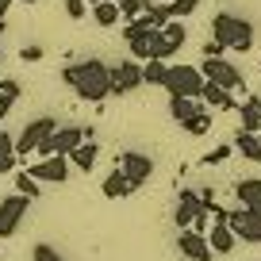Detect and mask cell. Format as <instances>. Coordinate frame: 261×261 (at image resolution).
<instances>
[{
	"label": "cell",
	"instance_id": "obj_1",
	"mask_svg": "<svg viewBox=\"0 0 261 261\" xmlns=\"http://www.w3.org/2000/svg\"><path fill=\"white\" fill-rule=\"evenodd\" d=\"M62 81L77 92L89 104H100V100L112 96V81H108V65L100 58H85V62H73L62 69Z\"/></svg>",
	"mask_w": 261,
	"mask_h": 261
},
{
	"label": "cell",
	"instance_id": "obj_2",
	"mask_svg": "<svg viewBox=\"0 0 261 261\" xmlns=\"http://www.w3.org/2000/svg\"><path fill=\"white\" fill-rule=\"evenodd\" d=\"M212 39L223 42L227 50L246 54V50L253 46V23L242 19V16H234V12H215L212 16Z\"/></svg>",
	"mask_w": 261,
	"mask_h": 261
},
{
	"label": "cell",
	"instance_id": "obj_3",
	"mask_svg": "<svg viewBox=\"0 0 261 261\" xmlns=\"http://www.w3.org/2000/svg\"><path fill=\"white\" fill-rule=\"evenodd\" d=\"M162 89H169V96L200 100V92H204V73H200V65H169Z\"/></svg>",
	"mask_w": 261,
	"mask_h": 261
},
{
	"label": "cell",
	"instance_id": "obj_4",
	"mask_svg": "<svg viewBox=\"0 0 261 261\" xmlns=\"http://www.w3.org/2000/svg\"><path fill=\"white\" fill-rule=\"evenodd\" d=\"M200 73H204V81L219 85V89H227V92H246V77H242V69H238V65H230L227 58H204Z\"/></svg>",
	"mask_w": 261,
	"mask_h": 261
},
{
	"label": "cell",
	"instance_id": "obj_5",
	"mask_svg": "<svg viewBox=\"0 0 261 261\" xmlns=\"http://www.w3.org/2000/svg\"><path fill=\"white\" fill-rule=\"evenodd\" d=\"M54 130H58V119H54V115H35V119L23 127V135L16 139V154L31 158L35 150H39L42 142H46L50 135H54Z\"/></svg>",
	"mask_w": 261,
	"mask_h": 261
},
{
	"label": "cell",
	"instance_id": "obj_6",
	"mask_svg": "<svg viewBox=\"0 0 261 261\" xmlns=\"http://www.w3.org/2000/svg\"><path fill=\"white\" fill-rule=\"evenodd\" d=\"M115 169H119L123 177L130 180V188H142L150 177H154V158L139 154V150H123L119 162H115Z\"/></svg>",
	"mask_w": 261,
	"mask_h": 261
},
{
	"label": "cell",
	"instance_id": "obj_7",
	"mask_svg": "<svg viewBox=\"0 0 261 261\" xmlns=\"http://www.w3.org/2000/svg\"><path fill=\"white\" fill-rule=\"evenodd\" d=\"M227 227L234 230L238 242L261 246V212H250V207H234V212L227 215Z\"/></svg>",
	"mask_w": 261,
	"mask_h": 261
},
{
	"label": "cell",
	"instance_id": "obj_8",
	"mask_svg": "<svg viewBox=\"0 0 261 261\" xmlns=\"http://www.w3.org/2000/svg\"><path fill=\"white\" fill-rule=\"evenodd\" d=\"M27 173H31L39 185H62V180H69L73 165H69V158L54 154V158H39V162H31V165H27Z\"/></svg>",
	"mask_w": 261,
	"mask_h": 261
},
{
	"label": "cell",
	"instance_id": "obj_9",
	"mask_svg": "<svg viewBox=\"0 0 261 261\" xmlns=\"http://www.w3.org/2000/svg\"><path fill=\"white\" fill-rule=\"evenodd\" d=\"M27 212H31V200L27 196H4L0 200V238H12L19 230V223L27 219Z\"/></svg>",
	"mask_w": 261,
	"mask_h": 261
},
{
	"label": "cell",
	"instance_id": "obj_10",
	"mask_svg": "<svg viewBox=\"0 0 261 261\" xmlns=\"http://www.w3.org/2000/svg\"><path fill=\"white\" fill-rule=\"evenodd\" d=\"M108 81H112V96H127L142 85V65L139 62H119L108 65Z\"/></svg>",
	"mask_w": 261,
	"mask_h": 261
},
{
	"label": "cell",
	"instance_id": "obj_11",
	"mask_svg": "<svg viewBox=\"0 0 261 261\" xmlns=\"http://www.w3.org/2000/svg\"><path fill=\"white\" fill-rule=\"evenodd\" d=\"M177 250L185 261H212V246H207V238L200 234V230H180L177 234Z\"/></svg>",
	"mask_w": 261,
	"mask_h": 261
},
{
	"label": "cell",
	"instance_id": "obj_12",
	"mask_svg": "<svg viewBox=\"0 0 261 261\" xmlns=\"http://www.w3.org/2000/svg\"><path fill=\"white\" fill-rule=\"evenodd\" d=\"M204 212L200 207V192H192V188H180V196H177V212H173V223H177L180 230H188L192 227V219Z\"/></svg>",
	"mask_w": 261,
	"mask_h": 261
},
{
	"label": "cell",
	"instance_id": "obj_13",
	"mask_svg": "<svg viewBox=\"0 0 261 261\" xmlns=\"http://www.w3.org/2000/svg\"><path fill=\"white\" fill-rule=\"evenodd\" d=\"M234 196H238V207H250V212H261V180L257 177H246L234 185Z\"/></svg>",
	"mask_w": 261,
	"mask_h": 261
},
{
	"label": "cell",
	"instance_id": "obj_14",
	"mask_svg": "<svg viewBox=\"0 0 261 261\" xmlns=\"http://www.w3.org/2000/svg\"><path fill=\"white\" fill-rule=\"evenodd\" d=\"M207 246H212V253H230L238 246V238H234V230L227 227V223H215V227H207Z\"/></svg>",
	"mask_w": 261,
	"mask_h": 261
},
{
	"label": "cell",
	"instance_id": "obj_15",
	"mask_svg": "<svg viewBox=\"0 0 261 261\" xmlns=\"http://www.w3.org/2000/svg\"><path fill=\"white\" fill-rule=\"evenodd\" d=\"M100 162V146H96V139H89V142H81V146L69 154V165L73 169H81V173H92V165Z\"/></svg>",
	"mask_w": 261,
	"mask_h": 261
},
{
	"label": "cell",
	"instance_id": "obj_16",
	"mask_svg": "<svg viewBox=\"0 0 261 261\" xmlns=\"http://www.w3.org/2000/svg\"><path fill=\"white\" fill-rule=\"evenodd\" d=\"M238 115H242V130L261 135V96H246L238 104Z\"/></svg>",
	"mask_w": 261,
	"mask_h": 261
},
{
	"label": "cell",
	"instance_id": "obj_17",
	"mask_svg": "<svg viewBox=\"0 0 261 261\" xmlns=\"http://www.w3.org/2000/svg\"><path fill=\"white\" fill-rule=\"evenodd\" d=\"M200 104H204V108H219V112H227V108H238V104H234V96H230L227 89H219V85H212V81H204Z\"/></svg>",
	"mask_w": 261,
	"mask_h": 261
},
{
	"label": "cell",
	"instance_id": "obj_18",
	"mask_svg": "<svg viewBox=\"0 0 261 261\" xmlns=\"http://www.w3.org/2000/svg\"><path fill=\"white\" fill-rule=\"evenodd\" d=\"M162 42H165V50H169V58H173V54L188 42V27L180 23V19H169V23L162 27Z\"/></svg>",
	"mask_w": 261,
	"mask_h": 261
},
{
	"label": "cell",
	"instance_id": "obj_19",
	"mask_svg": "<svg viewBox=\"0 0 261 261\" xmlns=\"http://www.w3.org/2000/svg\"><path fill=\"white\" fill-rule=\"evenodd\" d=\"M230 146H234L246 162H261V139H257V135H250V130H238Z\"/></svg>",
	"mask_w": 261,
	"mask_h": 261
},
{
	"label": "cell",
	"instance_id": "obj_20",
	"mask_svg": "<svg viewBox=\"0 0 261 261\" xmlns=\"http://www.w3.org/2000/svg\"><path fill=\"white\" fill-rule=\"evenodd\" d=\"M100 188H104V196H108V200H123V196H130V192H135V188H130V180L123 177L119 169H112V173H108Z\"/></svg>",
	"mask_w": 261,
	"mask_h": 261
},
{
	"label": "cell",
	"instance_id": "obj_21",
	"mask_svg": "<svg viewBox=\"0 0 261 261\" xmlns=\"http://www.w3.org/2000/svg\"><path fill=\"white\" fill-rule=\"evenodd\" d=\"M119 19H123V12H119V4H115V0L92 4V23H96V27H115Z\"/></svg>",
	"mask_w": 261,
	"mask_h": 261
},
{
	"label": "cell",
	"instance_id": "obj_22",
	"mask_svg": "<svg viewBox=\"0 0 261 261\" xmlns=\"http://www.w3.org/2000/svg\"><path fill=\"white\" fill-rule=\"evenodd\" d=\"M200 112V100H185V96H169V115L173 119L180 123V127H185L188 119H192V115Z\"/></svg>",
	"mask_w": 261,
	"mask_h": 261
},
{
	"label": "cell",
	"instance_id": "obj_23",
	"mask_svg": "<svg viewBox=\"0 0 261 261\" xmlns=\"http://www.w3.org/2000/svg\"><path fill=\"white\" fill-rule=\"evenodd\" d=\"M185 130H188V135H207V130H212V112L200 104V112H196L192 119L185 123Z\"/></svg>",
	"mask_w": 261,
	"mask_h": 261
},
{
	"label": "cell",
	"instance_id": "obj_24",
	"mask_svg": "<svg viewBox=\"0 0 261 261\" xmlns=\"http://www.w3.org/2000/svg\"><path fill=\"white\" fill-rule=\"evenodd\" d=\"M165 73H169L165 62H146L142 65V85H165Z\"/></svg>",
	"mask_w": 261,
	"mask_h": 261
},
{
	"label": "cell",
	"instance_id": "obj_25",
	"mask_svg": "<svg viewBox=\"0 0 261 261\" xmlns=\"http://www.w3.org/2000/svg\"><path fill=\"white\" fill-rule=\"evenodd\" d=\"M16 192H19V196H27V200H35V196H39V180H35L27 169H23V173H16Z\"/></svg>",
	"mask_w": 261,
	"mask_h": 261
},
{
	"label": "cell",
	"instance_id": "obj_26",
	"mask_svg": "<svg viewBox=\"0 0 261 261\" xmlns=\"http://www.w3.org/2000/svg\"><path fill=\"white\" fill-rule=\"evenodd\" d=\"M196 8H200V0H173L169 4V19H185V16H192Z\"/></svg>",
	"mask_w": 261,
	"mask_h": 261
},
{
	"label": "cell",
	"instance_id": "obj_27",
	"mask_svg": "<svg viewBox=\"0 0 261 261\" xmlns=\"http://www.w3.org/2000/svg\"><path fill=\"white\" fill-rule=\"evenodd\" d=\"M31 261H65V257H62V253L54 250V246L39 242V246H35V250H31Z\"/></svg>",
	"mask_w": 261,
	"mask_h": 261
},
{
	"label": "cell",
	"instance_id": "obj_28",
	"mask_svg": "<svg viewBox=\"0 0 261 261\" xmlns=\"http://www.w3.org/2000/svg\"><path fill=\"white\" fill-rule=\"evenodd\" d=\"M230 154H234V146H215V150H207V154H204V165H223Z\"/></svg>",
	"mask_w": 261,
	"mask_h": 261
},
{
	"label": "cell",
	"instance_id": "obj_29",
	"mask_svg": "<svg viewBox=\"0 0 261 261\" xmlns=\"http://www.w3.org/2000/svg\"><path fill=\"white\" fill-rule=\"evenodd\" d=\"M0 100H12V104H16V100H19V81L0 77Z\"/></svg>",
	"mask_w": 261,
	"mask_h": 261
},
{
	"label": "cell",
	"instance_id": "obj_30",
	"mask_svg": "<svg viewBox=\"0 0 261 261\" xmlns=\"http://www.w3.org/2000/svg\"><path fill=\"white\" fill-rule=\"evenodd\" d=\"M85 12H89V0H65V16L69 19H85Z\"/></svg>",
	"mask_w": 261,
	"mask_h": 261
},
{
	"label": "cell",
	"instance_id": "obj_31",
	"mask_svg": "<svg viewBox=\"0 0 261 261\" xmlns=\"http://www.w3.org/2000/svg\"><path fill=\"white\" fill-rule=\"evenodd\" d=\"M0 158H16V139L8 130H0Z\"/></svg>",
	"mask_w": 261,
	"mask_h": 261
},
{
	"label": "cell",
	"instance_id": "obj_32",
	"mask_svg": "<svg viewBox=\"0 0 261 261\" xmlns=\"http://www.w3.org/2000/svg\"><path fill=\"white\" fill-rule=\"evenodd\" d=\"M19 58H23L27 65H31V62H42V46H35V42H31V46H23V50H19Z\"/></svg>",
	"mask_w": 261,
	"mask_h": 261
},
{
	"label": "cell",
	"instance_id": "obj_33",
	"mask_svg": "<svg viewBox=\"0 0 261 261\" xmlns=\"http://www.w3.org/2000/svg\"><path fill=\"white\" fill-rule=\"evenodd\" d=\"M223 50H227V46H223V42H207V46H204V58H223Z\"/></svg>",
	"mask_w": 261,
	"mask_h": 261
},
{
	"label": "cell",
	"instance_id": "obj_34",
	"mask_svg": "<svg viewBox=\"0 0 261 261\" xmlns=\"http://www.w3.org/2000/svg\"><path fill=\"white\" fill-rule=\"evenodd\" d=\"M8 8H12V0H0V35H4V27H8V23H4V16H8Z\"/></svg>",
	"mask_w": 261,
	"mask_h": 261
},
{
	"label": "cell",
	"instance_id": "obj_35",
	"mask_svg": "<svg viewBox=\"0 0 261 261\" xmlns=\"http://www.w3.org/2000/svg\"><path fill=\"white\" fill-rule=\"evenodd\" d=\"M16 169V158H0V177H4V173H12Z\"/></svg>",
	"mask_w": 261,
	"mask_h": 261
},
{
	"label": "cell",
	"instance_id": "obj_36",
	"mask_svg": "<svg viewBox=\"0 0 261 261\" xmlns=\"http://www.w3.org/2000/svg\"><path fill=\"white\" fill-rule=\"evenodd\" d=\"M19 4H39V0H19Z\"/></svg>",
	"mask_w": 261,
	"mask_h": 261
},
{
	"label": "cell",
	"instance_id": "obj_37",
	"mask_svg": "<svg viewBox=\"0 0 261 261\" xmlns=\"http://www.w3.org/2000/svg\"><path fill=\"white\" fill-rule=\"evenodd\" d=\"M89 4H104V0H89Z\"/></svg>",
	"mask_w": 261,
	"mask_h": 261
},
{
	"label": "cell",
	"instance_id": "obj_38",
	"mask_svg": "<svg viewBox=\"0 0 261 261\" xmlns=\"http://www.w3.org/2000/svg\"><path fill=\"white\" fill-rule=\"evenodd\" d=\"M0 62H4V54H0Z\"/></svg>",
	"mask_w": 261,
	"mask_h": 261
},
{
	"label": "cell",
	"instance_id": "obj_39",
	"mask_svg": "<svg viewBox=\"0 0 261 261\" xmlns=\"http://www.w3.org/2000/svg\"><path fill=\"white\" fill-rule=\"evenodd\" d=\"M257 139H261V135H257Z\"/></svg>",
	"mask_w": 261,
	"mask_h": 261
}]
</instances>
